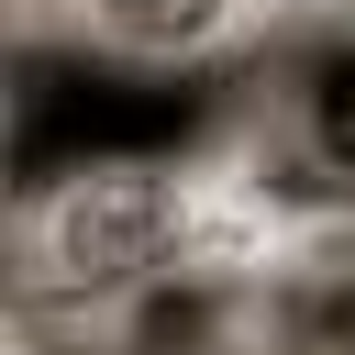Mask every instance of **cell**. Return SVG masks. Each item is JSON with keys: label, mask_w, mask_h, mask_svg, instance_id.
I'll return each mask as SVG.
<instances>
[{"label": "cell", "mask_w": 355, "mask_h": 355, "mask_svg": "<svg viewBox=\"0 0 355 355\" xmlns=\"http://www.w3.org/2000/svg\"><path fill=\"white\" fill-rule=\"evenodd\" d=\"M155 255V189L144 178H78L67 189V211H55V266L67 277H133Z\"/></svg>", "instance_id": "cell-1"}, {"label": "cell", "mask_w": 355, "mask_h": 355, "mask_svg": "<svg viewBox=\"0 0 355 355\" xmlns=\"http://www.w3.org/2000/svg\"><path fill=\"white\" fill-rule=\"evenodd\" d=\"M311 144H322L333 178H355V44H333L311 67Z\"/></svg>", "instance_id": "cell-2"}, {"label": "cell", "mask_w": 355, "mask_h": 355, "mask_svg": "<svg viewBox=\"0 0 355 355\" xmlns=\"http://www.w3.org/2000/svg\"><path fill=\"white\" fill-rule=\"evenodd\" d=\"M122 44H200V33H222V11L233 0H89Z\"/></svg>", "instance_id": "cell-3"}]
</instances>
